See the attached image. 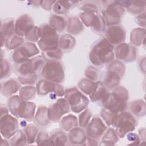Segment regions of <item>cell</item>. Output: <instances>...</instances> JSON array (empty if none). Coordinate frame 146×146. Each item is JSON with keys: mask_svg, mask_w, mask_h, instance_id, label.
<instances>
[{"mask_svg": "<svg viewBox=\"0 0 146 146\" xmlns=\"http://www.w3.org/2000/svg\"><path fill=\"white\" fill-rule=\"evenodd\" d=\"M117 114L112 124L116 128L118 135L120 137H123L126 133L134 130L136 120L129 113L123 112L120 115Z\"/></svg>", "mask_w": 146, "mask_h": 146, "instance_id": "277c9868", "label": "cell"}, {"mask_svg": "<svg viewBox=\"0 0 146 146\" xmlns=\"http://www.w3.org/2000/svg\"><path fill=\"white\" fill-rule=\"evenodd\" d=\"M18 128L17 120L6 114L1 118V133L5 138H10L14 135Z\"/></svg>", "mask_w": 146, "mask_h": 146, "instance_id": "9c48e42d", "label": "cell"}, {"mask_svg": "<svg viewBox=\"0 0 146 146\" xmlns=\"http://www.w3.org/2000/svg\"><path fill=\"white\" fill-rule=\"evenodd\" d=\"M68 112L69 104L68 102L64 99H60L58 100L55 104L50 107L48 110L47 115L50 120L57 121L60 119L63 115Z\"/></svg>", "mask_w": 146, "mask_h": 146, "instance_id": "30bf717a", "label": "cell"}, {"mask_svg": "<svg viewBox=\"0 0 146 146\" xmlns=\"http://www.w3.org/2000/svg\"><path fill=\"white\" fill-rule=\"evenodd\" d=\"M113 47L106 38L100 39L92 47L90 59L94 64L99 66L111 62L114 56Z\"/></svg>", "mask_w": 146, "mask_h": 146, "instance_id": "6da1fadb", "label": "cell"}, {"mask_svg": "<svg viewBox=\"0 0 146 146\" xmlns=\"http://www.w3.org/2000/svg\"><path fill=\"white\" fill-rule=\"evenodd\" d=\"M39 53V51L35 44L27 43L16 50L13 55V59L18 63L29 60V58Z\"/></svg>", "mask_w": 146, "mask_h": 146, "instance_id": "ba28073f", "label": "cell"}, {"mask_svg": "<svg viewBox=\"0 0 146 146\" xmlns=\"http://www.w3.org/2000/svg\"><path fill=\"white\" fill-rule=\"evenodd\" d=\"M25 132L29 143H33L38 132V129L33 125H29L25 128Z\"/></svg>", "mask_w": 146, "mask_h": 146, "instance_id": "484cf974", "label": "cell"}, {"mask_svg": "<svg viewBox=\"0 0 146 146\" xmlns=\"http://www.w3.org/2000/svg\"><path fill=\"white\" fill-rule=\"evenodd\" d=\"M33 28V22L27 15L21 17L17 21L15 32L19 36L26 35L28 32Z\"/></svg>", "mask_w": 146, "mask_h": 146, "instance_id": "9a60e30c", "label": "cell"}, {"mask_svg": "<svg viewBox=\"0 0 146 146\" xmlns=\"http://www.w3.org/2000/svg\"><path fill=\"white\" fill-rule=\"evenodd\" d=\"M64 94L72 111L78 113L83 111L89 103L88 99L75 88L66 90Z\"/></svg>", "mask_w": 146, "mask_h": 146, "instance_id": "5b68a950", "label": "cell"}, {"mask_svg": "<svg viewBox=\"0 0 146 146\" xmlns=\"http://www.w3.org/2000/svg\"><path fill=\"white\" fill-rule=\"evenodd\" d=\"M106 36V39L111 44H118L125 40V33L122 27L112 26L107 30Z\"/></svg>", "mask_w": 146, "mask_h": 146, "instance_id": "5bb4252c", "label": "cell"}, {"mask_svg": "<svg viewBox=\"0 0 146 146\" xmlns=\"http://www.w3.org/2000/svg\"><path fill=\"white\" fill-rule=\"evenodd\" d=\"M142 102L141 101H135L133 103H131V111H132L136 108L138 110H137L136 112L135 113V115L136 116H142L145 115V104L143 103V104H141Z\"/></svg>", "mask_w": 146, "mask_h": 146, "instance_id": "d4e9b609", "label": "cell"}, {"mask_svg": "<svg viewBox=\"0 0 146 146\" xmlns=\"http://www.w3.org/2000/svg\"><path fill=\"white\" fill-rule=\"evenodd\" d=\"M95 84L92 81L84 79L79 82V87L84 93L91 95L95 88Z\"/></svg>", "mask_w": 146, "mask_h": 146, "instance_id": "7402d4cb", "label": "cell"}, {"mask_svg": "<svg viewBox=\"0 0 146 146\" xmlns=\"http://www.w3.org/2000/svg\"><path fill=\"white\" fill-rule=\"evenodd\" d=\"M128 92L123 87L117 88L112 92L106 94L103 99V104L105 109L117 113L125 110Z\"/></svg>", "mask_w": 146, "mask_h": 146, "instance_id": "7a4b0ae2", "label": "cell"}, {"mask_svg": "<svg viewBox=\"0 0 146 146\" xmlns=\"http://www.w3.org/2000/svg\"><path fill=\"white\" fill-rule=\"evenodd\" d=\"M14 30L13 20H9L5 22L3 25H1V34L2 38H9L12 34Z\"/></svg>", "mask_w": 146, "mask_h": 146, "instance_id": "44dd1931", "label": "cell"}, {"mask_svg": "<svg viewBox=\"0 0 146 146\" xmlns=\"http://www.w3.org/2000/svg\"><path fill=\"white\" fill-rule=\"evenodd\" d=\"M70 2L55 1L54 5V11L58 14L65 13L70 7Z\"/></svg>", "mask_w": 146, "mask_h": 146, "instance_id": "603a6c76", "label": "cell"}, {"mask_svg": "<svg viewBox=\"0 0 146 146\" xmlns=\"http://www.w3.org/2000/svg\"><path fill=\"white\" fill-rule=\"evenodd\" d=\"M124 7L119 1H113L110 4L106 10L103 11V20L107 26L119 23L121 15L124 13Z\"/></svg>", "mask_w": 146, "mask_h": 146, "instance_id": "52a82bcc", "label": "cell"}, {"mask_svg": "<svg viewBox=\"0 0 146 146\" xmlns=\"http://www.w3.org/2000/svg\"><path fill=\"white\" fill-rule=\"evenodd\" d=\"M86 133L91 139L99 138L106 129V126L99 117H94L87 127Z\"/></svg>", "mask_w": 146, "mask_h": 146, "instance_id": "7c38bea8", "label": "cell"}, {"mask_svg": "<svg viewBox=\"0 0 146 146\" xmlns=\"http://www.w3.org/2000/svg\"><path fill=\"white\" fill-rule=\"evenodd\" d=\"M41 74L44 79L55 83H60L64 76L62 65L58 62L46 63L42 69Z\"/></svg>", "mask_w": 146, "mask_h": 146, "instance_id": "8992f818", "label": "cell"}, {"mask_svg": "<svg viewBox=\"0 0 146 146\" xmlns=\"http://www.w3.org/2000/svg\"><path fill=\"white\" fill-rule=\"evenodd\" d=\"M40 39L38 45L40 49L44 51L56 50L59 46V39L55 30L46 25L40 28Z\"/></svg>", "mask_w": 146, "mask_h": 146, "instance_id": "3957f363", "label": "cell"}, {"mask_svg": "<svg viewBox=\"0 0 146 146\" xmlns=\"http://www.w3.org/2000/svg\"><path fill=\"white\" fill-rule=\"evenodd\" d=\"M91 95V99L92 101H98L106 95V90L103 84L100 82L95 84V88Z\"/></svg>", "mask_w": 146, "mask_h": 146, "instance_id": "e0dca14e", "label": "cell"}, {"mask_svg": "<svg viewBox=\"0 0 146 146\" xmlns=\"http://www.w3.org/2000/svg\"><path fill=\"white\" fill-rule=\"evenodd\" d=\"M43 64V60L39 56L27 60L19 64L17 71L23 75H28L35 74V71L39 69Z\"/></svg>", "mask_w": 146, "mask_h": 146, "instance_id": "8fae6325", "label": "cell"}, {"mask_svg": "<svg viewBox=\"0 0 146 146\" xmlns=\"http://www.w3.org/2000/svg\"><path fill=\"white\" fill-rule=\"evenodd\" d=\"M91 113L89 111L86 110L81 115L79 116V125L80 127H84L87 125L88 122L90 119Z\"/></svg>", "mask_w": 146, "mask_h": 146, "instance_id": "4316f807", "label": "cell"}, {"mask_svg": "<svg viewBox=\"0 0 146 146\" xmlns=\"http://www.w3.org/2000/svg\"><path fill=\"white\" fill-rule=\"evenodd\" d=\"M23 39L17 36L13 35L9 37L6 43V46L8 48L12 49L16 47L19 46L23 43Z\"/></svg>", "mask_w": 146, "mask_h": 146, "instance_id": "cb8c5ba5", "label": "cell"}, {"mask_svg": "<svg viewBox=\"0 0 146 146\" xmlns=\"http://www.w3.org/2000/svg\"><path fill=\"white\" fill-rule=\"evenodd\" d=\"M44 55L45 56L46 55L49 59H60L62 57V53L60 50L56 49L52 51H46V52H45Z\"/></svg>", "mask_w": 146, "mask_h": 146, "instance_id": "83f0119b", "label": "cell"}, {"mask_svg": "<svg viewBox=\"0 0 146 146\" xmlns=\"http://www.w3.org/2000/svg\"><path fill=\"white\" fill-rule=\"evenodd\" d=\"M75 43V40L74 37L70 35L65 34L60 38L59 41V45L63 50H69L74 47Z\"/></svg>", "mask_w": 146, "mask_h": 146, "instance_id": "ac0fdd59", "label": "cell"}, {"mask_svg": "<svg viewBox=\"0 0 146 146\" xmlns=\"http://www.w3.org/2000/svg\"><path fill=\"white\" fill-rule=\"evenodd\" d=\"M70 139L71 140V142L72 143H80V141L84 142L86 137L85 134L83 130L79 128H75L72 130L70 135Z\"/></svg>", "mask_w": 146, "mask_h": 146, "instance_id": "d6986e66", "label": "cell"}, {"mask_svg": "<svg viewBox=\"0 0 146 146\" xmlns=\"http://www.w3.org/2000/svg\"><path fill=\"white\" fill-rule=\"evenodd\" d=\"M36 88L39 95H44L48 92H54L56 95L62 96L65 93L62 86L45 80H40L38 83Z\"/></svg>", "mask_w": 146, "mask_h": 146, "instance_id": "4fadbf2b", "label": "cell"}, {"mask_svg": "<svg viewBox=\"0 0 146 146\" xmlns=\"http://www.w3.org/2000/svg\"><path fill=\"white\" fill-rule=\"evenodd\" d=\"M50 24L54 30L61 31L63 29H64L65 21L64 19L60 17L52 15L51 17V19H50Z\"/></svg>", "mask_w": 146, "mask_h": 146, "instance_id": "ffe728a7", "label": "cell"}, {"mask_svg": "<svg viewBox=\"0 0 146 146\" xmlns=\"http://www.w3.org/2000/svg\"><path fill=\"white\" fill-rule=\"evenodd\" d=\"M120 77V74L109 70L104 78V84L108 88L114 87L119 83Z\"/></svg>", "mask_w": 146, "mask_h": 146, "instance_id": "2e32d148", "label": "cell"}, {"mask_svg": "<svg viewBox=\"0 0 146 146\" xmlns=\"http://www.w3.org/2000/svg\"><path fill=\"white\" fill-rule=\"evenodd\" d=\"M127 139L130 141H133V142H137L136 141V140H139V139L138 137V136L136 135L135 133H129L127 135Z\"/></svg>", "mask_w": 146, "mask_h": 146, "instance_id": "f1b7e54d", "label": "cell"}]
</instances>
